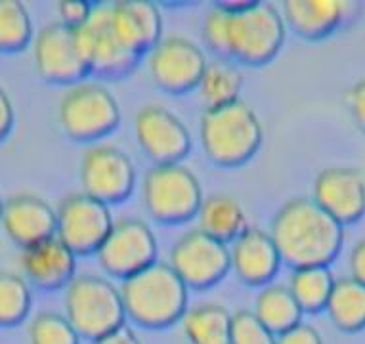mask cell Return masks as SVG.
<instances>
[{
    "label": "cell",
    "mask_w": 365,
    "mask_h": 344,
    "mask_svg": "<svg viewBox=\"0 0 365 344\" xmlns=\"http://www.w3.org/2000/svg\"><path fill=\"white\" fill-rule=\"evenodd\" d=\"M272 239L282 262L297 268L329 266L344 243V226L317 207L314 199L294 197L272 220Z\"/></svg>",
    "instance_id": "6da1fadb"
},
{
    "label": "cell",
    "mask_w": 365,
    "mask_h": 344,
    "mask_svg": "<svg viewBox=\"0 0 365 344\" xmlns=\"http://www.w3.org/2000/svg\"><path fill=\"white\" fill-rule=\"evenodd\" d=\"M120 296L125 314L150 329L173 325L187 310V287L165 262H153L142 272L123 279Z\"/></svg>",
    "instance_id": "7a4b0ae2"
},
{
    "label": "cell",
    "mask_w": 365,
    "mask_h": 344,
    "mask_svg": "<svg viewBox=\"0 0 365 344\" xmlns=\"http://www.w3.org/2000/svg\"><path fill=\"white\" fill-rule=\"evenodd\" d=\"M227 12V52L249 66H264L279 54L287 24L274 4L258 0L218 2Z\"/></svg>",
    "instance_id": "3957f363"
},
{
    "label": "cell",
    "mask_w": 365,
    "mask_h": 344,
    "mask_svg": "<svg viewBox=\"0 0 365 344\" xmlns=\"http://www.w3.org/2000/svg\"><path fill=\"white\" fill-rule=\"evenodd\" d=\"M199 136L207 157L222 167H237L255 155L262 144V123L245 102L205 109Z\"/></svg>",
    "instance_id": "277c9868"
},
{
    "label": "cell",
    "mask_w": 365,
    "mask_h": 344,
    "mask_svg": "<svg viewBox=\"0 0 365 344\" xmlns=\"http://www.w3.org/2000/svg\"><path fill=\"white\" fill-rule=\"evenodd\" d=\"M66 318L90 340L115 331L126 318L120 289L102 276H75L66 287Z\"/></svg>",
    "instance_id": "5b68a950"
},
{
    "label": "cell",
    "mask_w": 365,
    "mask_h": 344,
    "mask_svg": "<svg viewBox=\"0 0 365 344\" xmlns=\"http://www.w3.org/2000/svg\"><path fill=\"white\" fill-rule=\"evenodd\" d=\"M142 197L151 217L168 224L197 217L205 199L197 176L182 163L153 165L142 182Z\"/></svg>",
    "instance_id": "8992f818"
},
{
    "label": "cell",
    "mask_w": 365,
    "mask_h": 344,
    "mask_svg": "<svg viewBox=\"0 0 365 344\" xmlns=\"http://www.w3.org/2000/svg\"><path fill=\"white\" fill-rule=\"evenodd\" d=\"M63 132L78 142H94L113 132L120 121L119 103L100 83H77L63 94L58 109Z\"/></svg>",
    "instance_id": "52a82bcc"
},
{
    "label": "cell",
    "mask_w": 365,
    "mask_h": 344,
    "mask_svg": "<svg viewBox=\"0 0 365 344\" xmlns=\"http://www.w3.org/2000/svg\"><path fill=\"white\" fill-rule=\"evenodd\" d=\"M81 184L83 194L106 205L126 201L136 186L134 163L117 145H90L81 161Z\"/></svg>",
    "instance_id": "ba28073f"
},
{
    "label": "cell",
    "mask_w": 365,
    "mask_h": 344,
    "mask_svg": "<svg viewBox=\"0 0 365 344\" xmlns=\"http://www.w3.org/2000/svg\"><path fill=\"white\" fill-rule=\"evenodd\" d=\"M75 36L88 71L92 73L103 77H123L138 61V56L132 54L115 33L109 4L92 6L90 18L75 29Z\"/></svg>",
    "instance_id": "9c48e42d"
},
{
    "label": "cell",
    "mask_w": 365,
    "mask_h": 344,
    "mask_svg": "<svg viewBox=\"0 0 365 344\" xmlns=\"http://www.w3.org/2000/svg\"><path fill=\"white\" fill-rule=\"evenodd\" d=\"M100 264L115 278L126 279L157 262V237L140 218H123L96 251Z\"/></svg>",
    "instance_id": "30bf717a"
},
{
    "label": "cell",
    "mask_w": 365,
    "mask_h": 344,
    "mask_svg": "<svg viewBox=\"0 0 365 344\" xmlns=\"http://www.w3.org/2000/svg\"><path fill=\"white\" fill-rule=\"evenodd\" d=\"M56 237L75 254L96 253L113 228L109 205L86 194H69L56 209Z\"/></svg>",
    "instance_id": "8fae6325"
},
{
    "label": "cell",
    "mask_w": 365,
    "mask_h": 344,
    "mask_svg": "<svg viewBox=\"0 0 365 344\" xmlns=\"http://www.w3.org/2000/svg\"><path fill=\"white\" fill-rule=\"evenodd\" d=\"M168 266L186 287L205 289L218 283L232 268L230 249L199 228L190 229L174 243Z\"/></svg>",
    "instance_id": "7c38bea8"
},
{
    "label": "cell",
    "mask_w": 365,
    "mask_h": 344,
    "mask_svg": "<svg viewBox=\"0 0 365 344\" xmlns=\"http://www.w3.org/2000/svg\"><path fill=\"white\" fill-rule=\"evenodd\" d=\"M205 52L186 36H167L150 50L148 67L153 83L170 94L197 88L207 67Z\"/></svg>",
    "instance_id": "4fadbf2b"
},
{
    "label": "cell",
    "mask_w": 365,
    "mask_h": 344,
    "mask_svg": "<svg viewBox=\"0 0 365 344\" xmlns=\"http://www.w3.org/2000/svg\"><path fill=\"white\" fill-rule=\"evenodd\" d=\"M134 134L155 165L180 163L192 150V134L180 117L163 105H145L134 117Z\"/></svg>",
    "instance_id": "5bb4252c"
},
{
    "label": "cell",
    "mask_w": 365,
    "mask_h": 344,
    "mask_svg": "<svg viewBox=\"0 0 365 344\" xmlns=\"http://www.w3.org/2000/svg\"><path fill=\"white\" fill-rule=\"evenodd\" d=\"M33 58L38 75L50 83H75L90 73L78 48L75 29L61 21L38 31L33 43Z\"/></svg>",
    "instance_id": "9a60e30c"
},
{
    "label": "cell",
    "mask_w": 365,
    "mask_h": 344,
    "mask_svg": "<svg viewBox=\"0 0 365 344\" xmlns=\"http://www.w3.org/2000/svg\"><path fill=\"white\" fill-rule=\"evenodd\" d=\"M312 199L336 222H358L365 214V176L352 167H327L314 178Z\"/></svg>",
    "instance_id": "2e32d148"
},
{
    "label": "cell",
    "mask_w": 365,
    "mask_h": 344,
    "mask_svg": "<svg viewBox=\"0 0 365 344\" xmlns=\"http://www.w3.org/2000/svg\"><path fill=\"white\" fill-rule=\"evenodd\" d=\"M0 226L10 239L21 249L56 237L58 218L48 201L35 194H16L2 205Z\"/></svg>",
    "instance_id": "e0dca14e"
},
{
    "label": "cell",
    "mask_w": 365,
    "mask_h": 344,
    "mask_svg": "<svg viewBox=\"0 0 365 344\" xmlns=\"http://www.w3.org/2000/svg\"><path fill=\"white\" fill-rule=\"evenodd\" d=\"M230 264L241 281L260 287L274 279L282 266V256L272 234L260 228H245L232 241Z\"/></svg>",
    "instance_id": "ac0fdd59"
},
{
    "label": "cell",
    "mask_w": 365,
    "mask_h": 344,
    "mask_svg": "<svg viewBox=\"0 0 365 344\" xmlns=\"http://www.w3.org/2000/svg\"><path fill=\"white\" fill-rule=\"evenodd\" d=\"M19 266L25 279L41 289L54 291L67 287L75 278L77 254L61 243L58 237H50L33 247L21 249Z\"/></svg>",
    "instance_id": "d6986e66"
},
{
    "label": "cell",
    "mask_w": 365,
    "mask_h": 344,
    "mask_svg": "<svg viewBox=\"0 0 365 344\" xmlns=\"http://www.w3.org/2000/svg\"><path fill=\"white\" fill-rule=\"evenodd\" d=\"M109 12L119 41L138 58L161 41L163 18L155 4L142 0H117L109 4Z\"/></svg>",
    "instance_id": "ffe728a7"
},
{
    "label": "cell",
    "mask_w": 365,
    "mask_h": 344,
    "mask_svg": "<svg viewBox=\"0 0 365 344\" xmlns=\"http://www.w3.org/2000/svg\"><path fill=\"white\" fill-rule=\"evenodd\" d=\"M356 4L344 0H287L283 19L297 35L319 41L341 29L352 18Z\"/></svg>",
    "instance_id": "44dd1931"
},
{
    "label": "cell",
    "mask_w": 365,
    "mask_h": 344,
    "mask_svg": "<svg viewBox=\"0 0 365 344\" xmlns=\"http://www.w3.org/2000/svg\"><path fill=\"white\" fill-rule=\"evenodd\" d=\"M199 229L218 241H234L247 228L245 209L232 195L218 194L205 197L197 212Z\"/></svg>",
    "instance_id": "7402d4cb"
},
{
    "label": "cell",
    "mask_w": 365,
    "mask_h": 344,
    "mask_svg": "<svg viewBox=\"0 0 365 344\" xmlns=\"http://www.w3.org/2000/svg\"><path fill=\"white\" fill-rule=\"evenodd\" d=\"M182 329L190 344H230L232 314L218 302H199L186 310Z\"/></svg>",
    "instance_id": "603a6c76"
},
{
    "label": "cell",
    "mask_w": 365,
    "mask_h": 344,
    "mask_svg": "<svg viewBox=\"0 0 365 344\" xmlns=\"http://www.w3.org/2000/svg\"><path fill=\"white\" fill-rule=\"evenodd\" d=\"M302 314L304 312L300 310L299 302L294 301L293 293L287 285H266L255 301V316L276 337L291 327L299 325Z\"/></svg>",
    "instance_id": "cb8c5ba5"
},
{
    "label": "cell",
    "mask_w": 365,
    "mask_h": 344,
    "mask_svg": "<svg viewBox=\"0 0 365 344\" xmlns=\"http://www.w3.org/2000/svg\"><path fill=\"white\" fill-rule=\"evenodd\" d=\"M241 88L243 75L240 67L230 60H216L207 63L195 90L205 109H210L237 102Z\"/></svg>",
    "instance_id": "d4e9b609"
},
{
    "label": "cell",
    "mask_w": 365,
    "mask_h": 344,
    "mask_svg": "<svg viewBox=\"0 0 365 344\" xmlns=\"http://www.w3.org/2000/svg\"><path fill=\"white\" fill-rule=\"evenodd\" d=\"M325 310L341 331L358 333L365 329V285L350 276L335 279Z\"/></svg>",
    "instance_id": "484cf974"
},
{
    "label": "cell",
    "mask_w": 365,
    "mask_h": 344,
    "mask_svg": "<svg viewBox=\"0 0 365 344\" xmlns=\"http://www.w3.org/2000/svg\"><path fill=\"white\" fill-rule=\"evenodd\" d=\"M333 285H335V278L331 273L329 266H308V268L294 270L287 287L293 293L294 301L299 302L302 312L316 314L327 306Z\"/></svg>",
    "instance_id": "4316f807"
},
{
    "label": "cell",
    "mask_w": 365,
    "mask_h": 344,
    "mask_svg": "<svg viewBox=\"0 0 365 344\" xmlns=\"http://www.w3.org/2000/svg\"><path fill=\"white\" fill-rule=\"evenodd\" d=\"M29 283L24 276L0 270V327L18 325L31 310Z\"/></svg>",
    "instance_id": "83f0119b"
},
{
    "label": "cell",
    "mask_w": 365,
    "mask_h": 344,
    "mask_svg": "<svg viewBox=\"0 0 365 344\" xmlns=\"http://www.w3.org/2000/svg\"><path fill=\"white\" fill-rule=\"evenodd\" d=\"M33 21L29 10L19 0H0V50L18 52L29 44Z\"/></svg>",
    "instance_id": "f1b7e54d"
},
{
    "label": "cell",
    "mask_w": 365,
    "mask_h": 344,
    "mask_svg": "<svg viewBox=\"0 0 365 344\" xmlns=\"http://www.w3.org/2000/svg\"><path fill=\"white\" fill-rule=\"evenodd\" d=\"M29 344H81V337L66 316L41 312L29 323Z\"/></svg>",
    "instance_id": "f546056e"
},
{
    "label": "cell",
    "mask_w": 365,
    "mask_h": 344,
    "mask_svg": "<svg viewBox=\"0 0 365 344\" xmlns=\"http://www.w3.org/2000/svg\"><path fill=\"white\" fill-rule=\"evenodd\" d=\"M230 344H276V335L258 320L255 312L240 310L232 314Z\"/></svg>",
    "instance_id": "4dcf8cb0"
},
{
    "label": "cell",
    "mask_w": 365,
    "mask_h": 344,
    "mask_svg": "<svg viewBox=\"0 0 365 344\" xmlns=\"http://www.w3.org/2000/svg\"><path fill=\"white\" fill-rule=\"evenodd\" d=\"M203 41L212 52L226 58L227 52V12L218 4L207 14L203 21Z\"/></svg>",
    "instance_id": "1f68e13d"
},
{
    "label": "cell",
    "mask_w": 365,
    "mask_h": 344,
    "mask_svg": "<svg viewBox=\"0 0 365 344\" xmlns=\"http://www.w3.org/2000/svg\"><path fill=\"white\" fill-rule=\"evenodd\" d=\"M58 12H60L61 24L71 27V29H77L90 18L92 4L81 2V0H69V2H60L58 4Z\"/></svg>",
    "instance_id": "d6a6232c"
},
{
    "label": "cell",
    "mask_w": 365,
    "mask_h": 344,
    "mask_svg": "<svg viewBox=\"0 0 365 344\" xmlns=\"http://www.w3.org/2000/svg\"><path fill=\"white\" fill-rule=\"evenodd\" d=\"M276 344H324V338L316 327L310 323H302L291 327L276 337Z\"/></svg>",
    "instance_id": "836d02e7"
},
{
    "label": "cell",
    "mask_w": 365,
    "mask_h": 344,
    "mask_svg": "<svg viewBox=\"0 0 365 344\" xmlns=\"http://www.w3.org/2000/svg\"><path fill=\"white\" fill-rule=\"evenodd\" d=\"M346 105L352 113L354 121L365 132V79L358 80L356 85L346 92Z\"/></svg>",
    "instance_id": "e575fe53"
},
{
    "label": "cell",
    "mask_w": 365,
    "mask_h": 344,
    "mask_svg": "<svg viewBox=\"0 0 365 344\" xmlns=\"http://www.w3.org/2000/svg\"><path fill=\"white\" fill-rule=\"evenodd\" d=\"M348 268H350V278L365 285V237L359 239L352 247V251H350Z\"/></svg>",
    "instance_id": "d590c367"
},
{
    "label": "cell",
    "mask_w": 365,
    "mask_h": 344,
    "mask_svg": "<svg viewBox=\"0 0 365 344\" xmlns=\"http://www.w3.org/2000/svg\"><path fill=\"white\" fill-rule=\"evenodd\" d=\"M14 128V105L8 92L0 86V142L8 138Z\"/></svg>",
    "instance_id": "8d00e7d4"
},
{
    "label": "cell",
    "mask_w": 365,
    "mask_h": 344,
    "mask_svg": "<svg viewBox=\"0 0 365 344\" xmlns=\"http://www.w3.org/2000/svg\"><path fill=\"white\" fill-rule=\"evenodd\" d=\"M92 344H142L138 335L132 331L130 327L120 325L115 331L103 335V337L92 340Z\"/></svg>",
    "instance_id": "74e56055"
},
{
    "label": "cell",
    "mask_w": 365,
    "mask_h": 344,
    "mask_svg": "<svg viewBox=\"0 0 365 344\" xmlns=\"http://www.w3.org/2000/svg\"><path fill=\"white\" fill-rule=\"evenodd\" d=\"M2 205H4V201H2V197H0V214H2Z\"/></svg>",
    "instance_id": "f35d334b"
}]
</instances>
